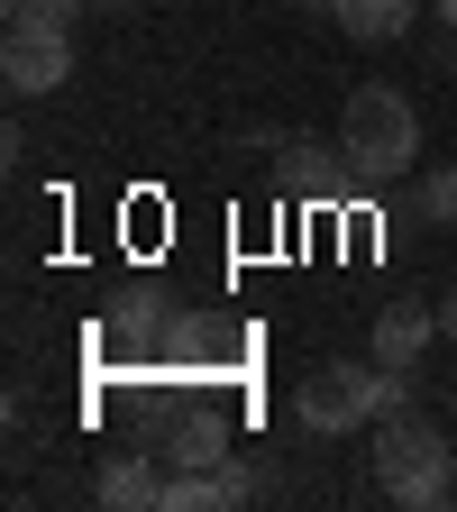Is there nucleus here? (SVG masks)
Returning <instances> with one entry per match:
<instances>
[{"label": "nucleus", "instance_id": "obj_13", "mask_svg": "<svg viewBox=\"0 0 457 512\" xmlns=\"http://www.w3.org/2000/svg\"><path fill=\"white\" fill-rule=\"evenodd\" d=\"M430 10H439V19H448V28H457V0H430Z\"/></svg>", "mask_w": 457, "mask_h": 512}, {"label": "nucleus", "instance_id": "obj_10", "mask_svg": "<svg viewBox=\"0 0 457 512\" xmlns=\"http://www.w3.org/2000/svg\"><path fill=\"white\" fill-rule=\"evenodd\" d=\"M92 10V0H10V19H55V28H74Z\"/></svg>", "mask_w": 457, "mask_h": 512}, {"label": "nucleus", "instance_id": "obj_11", "mask_svg": "<svg viewBox=\"0 0 457 512\" xmlns=\"http://www.w3.org/2000/svg\"><path fill=\"white\" fill-rule=\"evenodd\" d=\"M439 339H457V293H439Z\"/></svg>", "mask_w": 457, "mask_h": 512}, {"label": "nucleus", "instance_id": "obj_7", "mask_svg": "<svg viewBox=\"0 0 457 512\" xmlns=\"http://www.w3.org/2000/svg\"><path fill=\"white\" fill-rule=\"evenodd\" d=\"M412 10H421V0H330V19H339L357 46H394V37L412 28Z\"/></svg>", "mask_w": 457, "mask_h": 512}, {"label": "nucleus", "instance_id": "obj_12", "mask_svg": "<svg viewBox=\"0 0 457 512\" xmlns=\"http://www.w3.org/2000/svg\"><path fill=\"white\" fill-rule=\"evenodd\" d=\"M92 10H147V0H92Z\"/></svg>", "mask_w": 457, "mask_h": 512}, {"label": "nucleus", "instance_id": "obj_9", "mask_svg": "<svg viewBox=\"0 0 457 512\" xmlns=\"http://www.w3.org/2000/svg\"><path fill=\"white\" fill-rule=\"evenodd\" d=\"M421 220L457 229V165H421Z\"/></svg>", "mask_w": 457, "mask_h": 512}, {"label": "nucleus", "instance_id": "obj_4", "mask_svg": "<svg viewBox=\"0 0 457 512\" xmlns=\"http://www.w3.org/2000/svg\"><path fill=\"white\" fill-rule=\"evenodd\" d=\"M0 83H10L19 101H46L74 83V37H64L55 19H10V37H0Z\"/></svg>", "mask_w": 457, "mask_h": 512}, {"label": "nucleus", "instance_id": "obj_3", "mask_svg": "<svg viewBox=\"0 0 457 512\" xmlns=\"http://www.w3.org/2000/svg\"><path fill=\"white\" fill-rule=\"evenodd\" d=\"M293 412H302V430H375L384 421V366L366 357V366H348V357H330V366H311L302 384H293Z\"/></svg>", "mask_w": 457, "mask_h": 512}, {"label": "nucleus", "instance_id": "obj_6", "mask_svg": "<svg viewBox=\"0 0 457 512\" xmlns=\"http://www.w3.org/2000/svg\"><path fill=\"white\" fill-rule=\"evenodd\" d=\"M92 494H101L110 512H147V503H165V476L147 467V448H128V458H110V467L92 476Z\"/></svg>", "mask_w": 457, "mask_h": 512}, {"label": "nucleus", "instance_id": "obj_5", "mask_svg": "<svg viewBox=\"0 0 457 512\" xmlns=\"http://www.w3.org/2000/svg\"><path fill=\"white\" fill-rule=\"evenodd\" d=\"M430 339H439V311H430V302H384V311H375V366L412 375V366L430 357Z\"/></svg>", "mask_w": 457, "mask_h": 512}, {"label": "nucleus", "instance_id": "obj_2", "mask_svg": "<svg viewBox=\"0 0 457 512\" xmlns=\"http://www.w3.org/2000/svg\"><path fill=\"white\" fill-rule=\"evenodd\" d=\"M375 485H384V503H403V512H430V503H448L457 494V448H448V430L439 421H421V412H394V421H375Z\"/></svg>", "mask_w": 457, "mask_h": 512}, {"label": "nucleus", "instance_id": "obj_14", "mask_svg": "<svg viewBox=\"0 0 457 512\" xmlns=\"http://www.w3.org/2000/svg\"><path fill=\"white\" fill-rule=\"evenodd\" d=\"M302 10H330V0H302Z\"/></svg>", "mask_w": 457, "mask_h": 512}, {"label": "nucleus", "instance_id": "obj_8", "mask_svg": "<svg viewBox=\"0 0 457 512\" xmlns=\"http://www.w3.org/2000/svg\"><path fill=\"white\" fill-rule=\"evenodd\" d=\"M165 458H174V467H220V458H229V430H220V421H183V430L165 439Z\"/></svg>", "mask_w": 457, "mask_h": 512}, {"label": "nucleus", "instance_id": "obj_1", "mask_svg": "<svg viewBox=\"0 0 457 512\" xmlns=\"http://www.w3.org/2000/svg\"><path fill=\"white\" fill-rule=\"evenodd\" d=\"M339 156L357 183H403L421 165V110L403 83H357L339 110Z\"/></svg>", "mask_w": 457, "mask_h": 512}]
</instances>
